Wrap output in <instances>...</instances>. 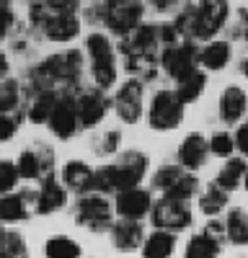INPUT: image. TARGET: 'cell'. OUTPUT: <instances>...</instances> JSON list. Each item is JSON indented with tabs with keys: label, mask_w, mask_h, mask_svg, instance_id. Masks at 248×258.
<instances>
[{
	"label": "cell",
	"mask_w": 248,
	"mask_h": 258,
	"mask_svg": "<svg viewBox=\"0 0 248 258\" xmlns=\"http://www.w3.org/2000/svg\"><path fill=\"white\" fill-rule=\"evenodd\" d=\"M18 106H21V83L8 78L0 83V116L18 111Z\"/></svg>",
	"instance_id": "33"
},
{
	"label": "cell",
	"mask_w": 248,
	"mask_h": 258,
	"mask_svg": "<svg viewBox=\"0 0 248 258\" xmlns=\"http://www.w3.org/2000/svg\"><path fill=\"white\" fill-rule=\"evenodd\" d=\"M57 98H59L57 91H39V93H34L29 109H26V119L31 124H47L49 116H52V111H54Z\"/></svg>",
	"instance_id": "27"
},
{
	"label": "cell",
	"mask_w": 248,
	"mask_h": 258,
	"mask_svg": "<svg viewBox=\"0 0 248 258\" xmlns=\"http://www.w3.org/2000/svg\"><path fill=\"white\" fill-rule=\"evenodd\" d=\"M18 181H21V173H18L16 160H0V197L16 194Z\"/></svg>",
	"instance_id": "35"
},
{
	"label": "cell",
	"mask_w": 248,
	"mask_h": 258,
	"mask_svg": "<svg viewBox=\"0 0 248 258\" xmlns=\"http://www.w3.org/2000/svg\"><path fill=\"white\" fill-rule=\"evenodd\" d=\"M233 59V41L230 39H212L199 47V70L220 73Z\"/></svg>",
	"instance_id": "19"
},
{
	"label": "cell",
	"mask_w": 248,
	"mask_h": 258,
	"mask_svg": "<svg viewBox=\"0 0 248 258\" xmlns=\"http://www.w3.org/2000/svg\"><path fill=\"white\" fill-rule=\"evenodd\" d=\"M6 232V227H3V222H0V235H3Z\"/></svg>",
	"instance_id": "46"
},
{
	"label": "cell",
	"mask_w": 248,
	"mask_h": 258,
	"mask_svg": "<svg viewBox=\"0 0 248 258\" xmlns=\"http://www.w3.org/2000/svg\"><path fill=\"white\" fill-rule=\"evenodd\" d=\"M238 73H240L243 78H248V47H245L243 54L238 57Z\"/></svg>",
	"instance_id": "43"
},
{
	"label": "cell",
	"mask_w": 248,
	"mask_h": 258,
	"mask_svg": "<svg viewBox=\"0 0 248 258\" xmlns=\"http://www.w3.org/2000/svg\"><path fill=\"white\" fill-rule=\"evenodd\" d=\"M186 114V106L181 103V98L176 96L173 88H160L153 93L150 103H148V126L153 132H173L181 126Z\"/></svg>",
	"instance_id": "5"
},
{
	"label": "cell",
	"mask_w": 248,
	"mask_h": 258,
	"mask_svg": "<svg viewBox=\"0 0 248 258\" xmlns=\"http://www.w3.org/2000/svg\"><path fill=\"white\" fill-rule=\"evenodd\" d=\"M225 232L227 243L233 245H248V212L243 207H230V212L225 214Z\"/></svg>",
	"instance_id": "26"
},
{
	"label": "cell",
	"mask_w": 248,
	"mask_h": 258,
	"mask_svg": "<svg viewBox=\"0 0 248 258\" xmlns=\"http://www.w3.org/2000/svg\"><path fill=\"white\" fill-rule=\"evenodd\" d=\"M29 217V199L26 194H8L0 197V222L3 225H18Z\"/></svg>",
	"instance_id": "25"
},
{
	"label": "cell",
	"mask_w": 248,
	"mask_h": 258,
	"mask_svg": "<svg viewBox=\"0 0 248 258\" xmlns=\"http://www.w3.org/2000/svg\"><path fill=\"white\" fill-rule=\"evenodd\" d=\"M194 222V214H192V204L186 202H176V199H155L153 212H150V225L155 230H165V232H183L189 230Z\"/></svg>",
	"instance_id": "10"
},
{
	"label": "cell",
	"mask_w": 248,
	"mask_h": 258,
	"mask_svg": "<svg viewBox=\"0 0 248 258\" xmlns=\"http://www.w3.org/2000/svg\"><path fill=\"white\" fill-rule=\"evenodd\" d=\"M238 36H243L248 41V8L240 11V24H238Z\"/></svg>",
	"instance_id": "42"
},
{
	"label": "cell",
	"mask_w": 248,
	"mask_h": 258,
	"mask_svg": "<svg viewBox=\"0 0 248 258\" xmlns=\"http://www.w3.org/2000/svg\"><path fill=\"white\" fill-rule=\"evenodd\" d=\"M227 18H230V3L225 0H202V3H186L178 8V16L173 18V24L186 41H207L217 39V34L225 29Z\"/></svg>",
	"instance_id": "1"
},
{
	"label": "cell",
	"mask_w": 248,
	"mask_h": 258,
	"mask_svg": "<svg viewBox=\"0 0 248 258\" xmlns=\"http://www.w3.org/2000/svg\"><path fill=\"white\" fill-rule=\"evenodd\" d=\"M155 11H160V13H168V11H173V6H178V3H173V0H171V3H165V0H158V3H150Z\"/></svg>",
	"instance_id": "44"
},
{
	"label": "cell",
	"mask_w": 248,
	"mask_h": 258,
	"mask_svg": "<svg viewBox=\"0 0 248 258\" xmlns=\"http://www.w3.org/2000/svg\"><path fill=\"white\" fill-rule=\"evenodd\" d=\"M235 150L240 153V158H248V121L235 126Z\"/></svg>",
	"instance_id": "40"
},
{
	"label": "cell",
	"mask_w": 248,
	"mask_h": 258,
	"mask_svg": "<svg viewBox=\"0 0 248 258\" xmlns=\"http://www.w3.org/2000/svg\"><path fill=\"white\" fill-rule=\"evenodd\" d=\"M158 68L163 70V75H168L176 83L186 80L192 73L199 70V49H197V44L183 39V41H178V44H173V47L160 49Z\"/></svg>",
	"instance_id": "7"
},
{
	"label": "cell",
	"mask_w": 248,
	"mask_h": 258,
	"mask_svg": "<svg viewBox=\"0 0 248 258\" xmlns=\"http://www.w3.org/2000/svg\"><path fill=\"white\" fill-rule=\"evenodd\" d=\"M243 188L248 191V173H245V181H243Z\"/></svg>",
	"instance_id": "45"
},
{
	"label": "cell",
	"mask_w": 248,
	"mask_h": 258,
	"mask_svg": "<svg viewBox=\"0 0 248 258\" xmlns=\"http://www.w3.org/2000/svg\"><path fill=\"white\" fill-rule=\"evenodd\" d=\"M16 165H18V173L24 181L47 178V176H52V168H54V150L49 145L26 147L24 153L18 155Z\"/></svg>",
	"instance_id": "13"
},
{
	"label": "cell",
	"mask_w": 248,
	"mask_h": 258,
	"mask_svg": "<svg viewBox=\"0 0 248 258\" xmlns=\"http://www.w3.org/2000/svg\"><path fill=\"white\" fill-rule=\"evenodd\" d=\"M80 3L75 0H49L44 3V18H41V31L49 41L57 44H70L80 36Z\"/></svg>",
	"instance_id": "3"
},
{
	"label": "cell",
	"mask_w": 248,
	"mask_h": 258,
	"mask_svg": "<svg viewBox=\"0 0 248 258\" xmlns=\"http://www.w3.org/2000/svg\"><path fill=\"white\" fill-rule=\"evenodd\" d=\"M29 245L18 230H6L0 235V258H26Z\"/></svg>",
	"instance_id": "32"
},
{
	"label": "cell",
	"mask_w": 248,
	"mask_h": 258,
	"mask_svg": "<svg viewBox=\"0 0 248 258\" xmlns=\"http://www.w3.org/2000/svg\"><path fill=\"white\" fill-rule=\"evenodd\" d=\"M248 114V93L240 88L238 83L225 85L220 98H217V116L227 126L243 124V116Z\"/></svg>",
	"instance_id": "15"
},
{
	"label": "cell",
	"mask_w": 248,
	"mask_h": 258,
	"mask_svg": "<svg viewBox=\"0 0 248 258\" xmlns=\"http://www.w3.org/2000/svg\"><path fill=\"white\" fill-rule=\"evenodd\" d=\"M186 173V170L178 165V163H163L155 173H153V181H150V186L155 188V191H160L163 197L168 194L176 183H178V178Z\"/></svg>",
	"instance_id": "31"
},
{
	"label": "cell",
	"mask_w": 248,
	"mask_h": 258,
	"mask_svg": "<svg viewBox=\"0 0 248 258\" xmlns=\"http://www.w3.org/2000/svg\"><path fill=\"white\" fill-rule=\"evenodd\" d=\"M8 73H11V59L3 49H0V83L8 80Z\"/></svg>",
	"instance_id": "41"
},
{
	"label": "cell",
	"mask_w": 248,
	"mask_h": 258,
	"mask_svg": "<svg viewBox=\"0 0 248 258\" xmlns=\"http://www.w3.org/2000/svg\"><path fill=\"white\" fill-rule=\"evenodd\" d=\"M21 116H24V114H18V116H13V114H3V116H0V142H11V140L18 135Z\"/></svg>",
	"instance_id": "37"
},
{
	"label": "cell",
	"mask_w": 248,
	"mask_h": 258,
	"mask_svg": "<svg viewBox=\"0 0 248 258\" xmlns=\"http://www.w3.org/2000/svg\"><path fill=\"white\" fill-rule=\"evenodd\" d=\"M47 126H49V132L57 140H73L75 137V132L80 129L78 109H75V93H70V91L68 93H59Z\"/></svg>",
	"instance_id": "14"
},
{
	"label": "cell",
	"mask_w": 248,
	"mask_h": 258,
	"mask_svg": "<svg viewBox=\"0 0 248 258\" xmlns=\"http://www.w3.org/2000/svg\"><path fill=\"white\" fill-rule=\"evenodd\" d=\"M153 191H148L145 186L137 188H127L119 191L114 197V214L119 220H130V222H142L145 217H150L153 212Z\"/></svg>",
	"instance_id": "11"
},
{
	"label": "cell",
	"mask_w": 248,
	"mask_h": 258,
	"mask_svg": "<svg viewBox=\"0 0 248 258\" xmlns=\"http://www.w3.org/2000/svg\"><path fill=\"white\" fill-rule=\"evenodd\" d=\"M109 165H111V173H114V181H116V194H119V191L142 186L145 176H148V170H150V158L137 147H127V150H121L119 158Z\"/></svg>",
	"instance_id": "9"
},
{
	"label": "cell",
	"mask_w": 248,
	"mask_h": 258,
	"mask_svg": "<svg viewBox=\"0 0 248 258\" xmlns=\"http://www.w3.org/2000/svg\"><path fill=\"white\" fill-rule=\"evenodd\" d=\"M88 13L96 16L119 39H127L145 24V3L140 0H106V3L91 6Z\"/></svg>",
	"instance_id": "2"
},
{
	"label": "cell",
	"mask_w": 248,
	"mask_h": 258,
	"mask_svg": "<svg viewBox=\"0 0 248 258\" xmlns=\"http://www.w3.org/2000/svg\"><path fill=\"white\" fill-rule=\"evenodd\" d=\"M41 253L44 258H83V245L70 235H52L41 245Z\"/></svg>",
	"instance_id": "28"
},
{
	"label": "cell",
	"mask_w": 248,
	"mask_h": 258,
	"mask_svg": "<svg viewBox=\"0 0 248 258\" xmlns=\"http://www.w3.org/2000/svg\"><path fill=\"white\" fill-rule=\"evenodd\" d=\"M202 232L207 235V238H212L215 243H220V245H225V243H227L225 222H220V220H207V225L202 227Z\"/></svg>",
	"instance_id": "38"
},
{
	"label": "cell",
	"mask_w": 248,
	"mask_h": 258,
	"mask_svg": "<svg viewBox=\"0 0 248 258\" xmlns=\"http://www.w3.org/2000/svg\"><path fill=\"white\" fill-rule=\"evenodd\" d=\"M222 245L215 243L212 238H207L204 232H194L183 245V255L181 258H220Z\"/></svg>",
	"instance_id": "29"
},
{
	"label": "cell",
	"mask_w": 248,
	"mask_h": 258,
	"mask_svg": "<svg viewBox=\"0 0 248 258\" xmlns=\"http://www.w3.org/2000/svg\"><path fill=\"white\" fill-rule=\"evenodd\" d=\"M227 204H230V194H227L225 188H220L215 181L204 191H199V197H197V207L207 220H217V214L225 212Z\"/></svg>",
	"instance_id": "23"
},
{
	"label": "cell",
	"mask_w": 248,
	"mask_h": 258,
	"mask_svg": "<svg viewBox=\"0 0 248 258\" xmlns=\"http://www.w3.org/2000/svg\"><path fill=\"white\" fill-rule=\"evenodd\" d=\"M111 109L121 124H127V126L140 124L145 114H148V109H145V83L140 78L121 80L111 98Z\"/></svg>",
	"instance_id": "6"
},
{
	"label": "cell",
	"mask_w": 248,
	"mask_h": 258,
	"mask_svg": "<svg viewBox=\"0 0 248 258\" xmlns=\"http://www.w3.org/2000/svg\"><path fill=\"white\" fill-rule=\"evenodd\" d=\"M245 173H248V160L235 155V158H230V160L222 163V168H220V173H217L215 183H217L220 188H225L227 194H233L235 188H243Z\"/></svg>",
	"instance_id": "24"
},
{
	"label": "cell",
	"mask_w": 248,
	"mask_h": 258,
	"mask_svg": "<svg viewBox=\"0 0 248 258\" xmlns=\"http://www.w3.org/2000/svg\"><path fill=\"white\" fill-rule=\"evenodd\" d=\"M65 204H68V188L62 186L57 176H47L34 197V212L41 214V217H49V214L59 212Z\"/></svg>",
	"instance_id": "17"
},
{
	"label": "cell",
	"mask_w": 248,
	"mask_h": 258,
	"mask_svg": "<svg viewBox=\"0 0 248 258\" xmlns=\"http://www.w3.org/2000/svg\"><path fill=\"white\" fill-rule=\"evenodd\" d=\"M75 109H78L80 129H93L106 119L111 109V98L109 93H103L98 88H83L80 93H75Z\"/></svg>",
	"instance_id": "12"
},
{
	"label": "cell",
	"mask_w": 248,
	"mask_h": 258,
	"mask_svg": "<svg viewBox=\"0 0 248 258\" xmlns=\"http://www.w3.org/2000/svg\"><path fill=\"white\" fill-rule=\"evenodd\" d=\"M204 88H207V73H204V70H197V73H192L186 80L176 83L173 91H176V96L181 98L183 106H189V103H194V101L202 98Z\"/></svg>",
	"instance_id": "30"
},
{
	"label": "cell",
	"mask_w": 248,
	"mask_h": 258,
	"mask_svg": "<svg viewBox=\"0 0 248 258\" xmlns=\"http://www.w3.org/2000/svg\"><path fill=\"white\" fill-rule=\"evenodd\" d=\"M83 52L80 49H65L49 54L44 62L36 68V93L39 91H52L49 83H65V85H75L80 80L83 73Z\"/></svg>",
	"instance_id": "4"
},
{
	"label": "cell",
	"mask_w": 248,
	"mask_h": 258,
	"mask_svg": "<svg viewBox=\"0 0 248 258\" xmlns=\"http://www.w3.org/2000/svg\"><path fill=\"white\" fill-rule=\"evenodd\" d=\"M75 222L91 232H106L111 230L114 220V202L101 194H86L75 202Z\"/></svg>",
	"instance_id": "8"
},
{
	"label": "cell",
	"mask_w": 248,
	"mask_h": 258,
	"mask_svg": "<svg viewBox=\"0 0 248 258\" xmlns=\"http://www.w3.org/2000/svg\"><path fill=\"white\" fill-rule=\"evenodd\" d=\"M93 176L96 168H91L86 160H68L59 168V181L68 191H75L80 197L86 194H93Z\"/></svg>",
	"instance_id": "18"
},
{
	"label": "cell",
	"mask_w": 248,
	"mask_h": 258,
	"mask_svg": "<svg viewBox=\"0 0 248 258\" xmlns=\"http://www.w3.org/2000/svg\"><path fill=\"white\" fill-rule=\"evenodd\" d=\"M13 11H11V3H0V41H3L11 29H13Z\"/></svg>",
	"instance_id": "39"
},
{
	"label": "cell",
	"mask_w": 248,
	"mask_h": 258,
	"mask_svg": "<svg viewBox=\"0 0 248 258\" xmlns=\"http://www.w3.org/2000/svg\"><path fill=\"white\" fill-rule=\"evenodd\" d=\"M109 238H111V243H114L116 250H124V253H127V250H140L148 235H145L142 222L116 220V222L111 225V230H109Z\"/></svg>",
	"instance_id": "20"
},
{
	"label": "cell",
	"mask_w": 248,
	"mask_h": 258,
	"mask_svg": "<svg viewBox=\"0 0 248 258\" xmlns=\"http://www.w3.org/2000/svg\"><path fill=\"white\" fill-rule=\"evenodd\" d=\"M178 245V235L176 232H165V230H153L148 238H145L140 255L142 258H173Z\"/></svg>",
	"instance_id": "21"
},
{
	"label": "cell",
	"mask_w": 248,
	"mask_h": 258,
	"mask_svg": "<svg viewBox=\"0 0 248 258\" xmlns=\"http://www.w3.org/2000/svg\"><path fill=\"white\" fill-rule=\"evenodd\" d=\"M121 150V132L119 129H106L98 142H96V153L98 155H116Z\"/></svg>",
	"instance_id": "36"
},
{
	"label": "cell",
	"mask_w": 248,
	"mask_h": 258,
	"mask_svg": "<svg viewBox=\"0 0 248 258\" xmlns=\"http://www.w3.org/2000/svg\"><path fill=\"white\" fill-rule=\"evenodd\" d=\"M210 155L222 158V160L235 158V137H233L230 132H225V129L215 132V135L210 137Z\"/></svg>",
	"instance_id": "34"
},
{
	"label": "cell",
	"mask_w": 248,
	"mask_h": 258,
	"mask_svg": "<svg viewBox=\"0 0 248 258\" xmlns=\"http://www.w3.org/2000/svg\"><path fill=\"white\" fill-rule=\"evenodd\" d=\"M83 52L88 54V62L91 64H98V62H111L116 59V47L106 31H91L83 41Z\"/></svg>",
	"instance_id": "22"
},
{
	"label": "cell",
	"mask_w": 248,
	"mask_h": 258,
	"mask_svg": "<svg viewBox=\"0 0 248 258\" xmlns=\"http://www.w3.org/2000/svg\"><path fill=\"white\" fill-rule=\"evenodd\" d=\"M207 158H210V140H207L202 132H189L181 140L178 150H176V163L183 170H189V173L204 168Z\"/></svg>",
	"instance_id": "16"
}]
</instances>
